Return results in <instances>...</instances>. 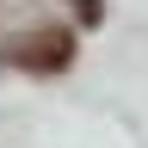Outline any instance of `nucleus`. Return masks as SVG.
<instances>
[{
  "label": "nucleus",
  "instance_id": "1",
  "mask_svg": "<svg viewBox=\"0 0 148 148\" xmlns=\"http://www.w3.org/2000/svg\"><path fill=\"white\" fill-rule=\"evenodd\" d=\"M6 62L25 68V74H62V68L74 62V31H62V25L31 31V37H18V43L6 49Z\"/></svg>",
  "mask_w": 148,
  "mask_h": 148
},
{
  "label": "nucleus",
  "instance_id": "2",
  "mask_svg": "<svg viewBox=\"0 0 148 148\" xmlns=\"http://www.w3.org/2000/svg\"><path fill=\"white\" fill-rule=\"evenodd\" d=\"M74 12H80V25H99V18H105L99 0H74Z\"/></svg>",
  "mask_w": 148,
  "mask_h": 148
}]
</instances>
